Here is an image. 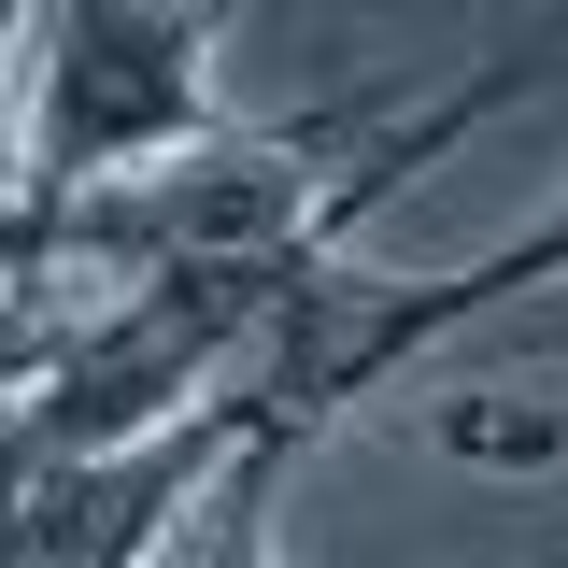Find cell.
<instances>
[{
  "mask_svg": "<svg viewBox=\"0 0 568 568\" xmlns=\"http://www.w3.org/2000/svg\"><path fill=\"white\" fill-rule=\"evenodd\" d=\"M14 43H29V14L0 0V213L29 200V142H14Z\"/></svg>",
  "mask_w": 568,
  "mask_h": 568,
  "instance_id": "5b68a950",
  "label": "cell"
},
{
  "mask_svg": "<svg viewBox=\"0 0 568 568\" xmlns=\"http://www.w3.org/2000/svg\"><path fill=\"white\" fill-rule=\"evenodd\" d=\"M284 469H298V455L256 426V440H242V455L185 497V526L156 540V568H284V555H271V497H284Z\"/></svg>",
  "mask_w": 568,
  "mask_h": 568,
  "instance_id": "277c9868",
  "label": "cell"
},
{
  "mask_svg": "<svg viewBox=\"0 0 568 568\" xmlns=\"http://www.w3.org/2000/svg\"><path fill=\"white\" fill-rule=\"evenodd\" d=\"M540 284H568V185L526 227H497L484 256H455V271H313L298 284V313L271 327V355H256V384H242V413L271 426L284 455H313L327 426L369 398V384H398L413 355H440L455 327H484V313H511V298H540Z\"/></svg>",
  "mask_w": 568,
  "mask_h": 568,
  "instance_id": "7a4b0ae2",
  "label": "cell"
},
{
  "mask_svg": "<svg viewBox=\"0 0 568 568\" xmlns=\"http://www.w3.org/2000/svg\"><path fill=\"white\" fill-rule=\"evenodd\" d=\"M242 440H256L242 413H200L171 440H29V426H0V568H156L185 497Z\"/></svg>",
  "mask_w": 568,
  "mask_h": 568,
  "instance_id": "3957f363",
  "label": "cell"
},
{
  "mask_svg": "<svg viewBox=\"0 0 568 568\" xmlns=\"http://www.w3.org/2000/svg\"><path fill=\"white\" fill-rule=\"evenodd\" d=\"M213 58L227 14L213 0H58L14 43V142H29V200L71 213L100 185H142L213 142Z\"/></svg>",
  "mask_w": 568,
  "mask_h": 568,
  "instance_id": "6da1fadb",
  "label": "cell"
}]
</instances>
